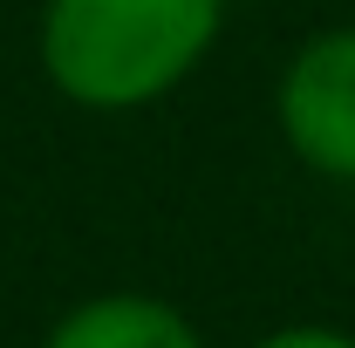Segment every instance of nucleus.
<instances>
[{"instance_id": "f257e3e1", "label": "nucleus", "mask_w": 355, "mask_h": 348, "mask_svg": "<svg viewBox=\"0 0 355 348\" xmlns=\"http://www.w3.org/2000/svg\"><path fill=\"white\" fill-rule=\"evenodd\" d=\"M225 0H48L42 69L69 103L137 110L212 48Z\"/></svg>"}, {"instance_id": "f03ea898", "label": "nucleus", "mask_w": 355, "mask_h": 348, "mask_svg": "<svg viewBox=\"0 0 355 348\" xmlns=\"http://www.w3.org/2000/svg\"><path fill=\"white\" fill-rule=\"evenodd\" d=\"M280 130L301 164L355 184V28H335L294 55L280 82Z\"/></svg>"}, {"instance_id": "7ed1b4c3", "label": "nucleus", "mask_w": 355, "mask_h": 348, "mask_svg": "<svg viewBox=\"0 0 355 348\" xmlns=\"http://www.w3.org/2000/svg\"><path fill=\"white\" fill-rule=\"evenodd\" d=\"M48 348H205L198 328L178 314L171 301H150V294H103L83 301L55 321Z\"/></svg>"}, {"instance_id": "20e7f679", "label": "nucleus", "mask_w": 355, "mask_h": 348, "mask_svg": "<svg viewBox=\"0 0 355 348\" xmlns=\"http://www.w3.org/2000/svg\"><path fill=\"white\" fill-rule=\"evenodd\" d=\"M260 348H355V342L335 335V328H280V335H266Z\"/></svg>"}]
</instances>
